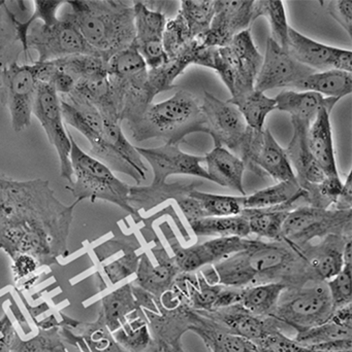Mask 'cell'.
I'll return each mask as SVG.
<instances>
[{
  "label": "cell",
  "mask_w": 352,
  "mask_h": 352,
  "mask_svg": "<svg viewBox=\"0 0 352 352\" xmlns=\"http://www.w3.org/2000/svg\"><path fill=\"white\" fill-rule=\"evenodd\" d=\"M60 202L48 180H14L0 175V250L10 260L27 254L41 268L70 256L68 237L74 208Z\"/></svg>",
  "instance_id": "1"
},
{
  "label": "cell",
  "mask_w": 352,
  "mask_h": 352,
  "mask_svg": "<svg viewBox=\"0 0 352 352\" xmlns=\"http://www.w3.org/2000/svg\"><path fill=\"white\" fill-rule=\"evenodd\" d=\"M217 285L244 289L265 283L302 287L315 278L304 256L287 242L258 239L247 250L212 265Z\"/></svg>",
  "instance_id": "2"
},
{
  "label": "cell",
  "mask_w": 352,
  "mask_h": 352,
  "mask_svg": "<svg viewBox=\"0 0 352 352\" xmlns=\"http://www.w3.org/2000/svg\"><path fill=\"white\" fill-rule=\"evenodd\" d=\"M66 4L70 12L62 19L72 23L105 61L134 43V6L114 0H76Z\"/></svg>",
  "instance_id": "3"
},
{
  "label": "cell",
  "mask_w": 352,
  "mask_h": 352,
  "mask_svg": "<svg viewBox=\"0 0 352 352\" xmlns=\"http://www.w3.org/2000/svg\"><path fill=\"white\" fill-rule=\"evenodd\" d=\"M130 129L136 142L157 138L165 144H180L189 134L206 133L202 102L190 91H178L167 100L151 103Z\"/></svg>",
  "instance_id": "4"
},
{
  "label": "cell",
  "mask_w": 352,
  "mask_h": 352,
  "mask_svg": "<svg viewBox=\"0 0 352 352\" xmlns=\"http://www.w3.org/2000/svg\"><path fill=\"white\" fill-rule=\"evenodd\" d=\"M148 66L134 43L107 62L110 84L120 120L128 127L136 124L152 103L148 87Z\"/></svg>",
  "instance_id": "5"
},
{
  "label": "cell",
  "mask_w": 352,
  "mask_h": 352,
  "mask_svg": "<svg viewBox=\"0 0 352 352\" xmlns=\"http://www.w3.org/2000/svg\"><path fill=\"white\" fill-rule=\"evenodd\" d=\"M70 136L72 142L70 158L74 177L70 184H66V190L72 192L79 202L85 199H89L92 203L96 200L107 201L117 205L134 219H141L140 213L128 202L130 186L120 180L101 161L85 153L74 142L72 133Z\"/></svg>",
  "instance_id": "6"
},
{
  "label": "cell",
  "mask_w": 352,
  "mask_h": 352,
  "mask_svg": "<svg viewBox=\"0 0 352 352\" xmlns=\"http://www.w3.org/2000/svg\"><path fill=\"white\" fill-rule=\"evenodd\" d=\"M264 61L252 39L251 30L243 31L222 47H210L208 67L220 76L231 97L254 90Z\"/></svg>",
  "instance_id": "7"
},
{
  "label": "cell",
  "mask_w": 352,
  "mask_h": 352,
  "mask_svg": "<svg viewBox=\"0 0 352 352\" xmlns=\"http://www.w3.org/2000/svg\"><path fill=\"white\" fill-rule=\"evenodd\" d=\"M334 312L326 281L312 280L302 287H287L270 318L296 331L324 324Z\"/></svg>",
  "instance_id": "8"
},
{
  "label": "cell",
  "mask_w": 352,
  "mask_h": 352,
  "mask_svg": "<svg viewBox=\"0 0 352 352\" xmlns=\"http://www.w3.org/2000/svg\"><path fill=\"white\" fill-rule=\"evenodd\" d=\"M351 210L322 209L303 205L291 210L281 230V240L295 248L329 235L351 236Z\"/></svg>",
  "instance_id": "9"
},
{
  "label": "cell",
  "mask_w": 352,
  "mask_h": 352,
  "mask_svg": "<svg viewBox=\"0 0 352 352\" xmlns=\"http://www.w3.org/2000/svg\"><path fill=\"white\" fill-rule=\"evenodd\" d=\"M39 62L6 66L0 72V102L8 109L12 129L21 132L31 125L39 86Z\"/></svg>",
  "instance_id": "10"
},
{
  "label": "cell",
  "mask_w": 352,
  "mask_h": 352,
  "mask_svg": "<svg viewBox=\"0 0 352 352\" xmlns=\"http://www.w3.org/2000/svg\"><path fill=\"white\" fill-rule=\"evenodd\" d=\"M27 51L37 54V62H50L74 55L101 56L83 38L76 27L59 19L52 25L35 21L29 27L26 37Z\"/></svg>",
  "instance_id": "11"
},
{
  "label": "cell",
  "mask_w": 352,
  "mask_h": 352,
  "mask_svg": "<svg viewBox=\"0 0 352 352\" xmlns=\"http://www.w3.org/2000/svg\"><path fill=\"white\" fill-rule=\"evenodd\" d=\"M163 234L173 252V258L181 273H194L204 267L216 264L233 254L247 250L258 240L241 237H219L204 243L183 248L167 223L161 226Z\"/></svg>",
  "instance_id": "12"
},
{
  "label": "cell",
  "mask_w": 352,
  "mask_h": 352,
  "mask_svg": "<svg viewBox=\"0 0 352 352\" xmlns=\"http://www.w3.org/2000/svg\"><path fill=\"white\" fill-rule=\"evenodd\" d=\"M245 168L262 176H270L275 182L296 179L285 148H281L268 128L262 131L249 128L238 156Z\"/></svg>",
  "instance_id": "13"
},
{
  "label": "cell",
  "mask_w": 352,
  "mask_h": 352,
  "mask_svg": "<svg viewBox=\"0 0 352 352\" xmlns=\"http://www.w3.org/2000/svg\"><path fill=\"white\" fill-rule=\"evenodd\" d=\"M32 115L39 120L47 134L50 144L55 148L59 158L60 176L72 182V163H70V132L66 131L62 117L61 101L53 87L39 82L37 96L33 104Z\"/></svg>",
  "instance_id": "14"
},
{
  "label": "cell",
  "mask_w": 352,
  "mask_h": 352,
  "mask_svg": "<svg viewBox=\"0 0 352 352\" xmlns=\"http://www.w3.org/2000/svg\"><path fill=\"white\" fill-rule=\"evenodd\" d=\"M202 111L206 133L212 138L214 146L229 148L238 156L249 130L239 109L231 103L205 92Z\"/></svg>",
  "instance_id": "15"
},
{
  "label": "cell",
  "mask_w": 352,
  "mask_h": 352,
  "mask_svg": "<svg viewBox=\"0 0 352 352\" xmlns=\"http://www.w3.org/2000/svg\"><path fill=\"white\" fill-rule=\"evenodd\" d=\"M315 70L296 61L272 37L267 41L266 54L254 89L265 93L271 89H299Z\"/></svg>",
  "instance_id": "16"
},
{
  "label": "cell",
  "mask_w": 352,
  "mask_h": 352,
  "mask_svg": "<svg viewBox=\"0 0 352 352\" xmlns=\"http://www.w3.org/2000/svg\"><path fill=\"white\" fill-rule=\"evenodd\" d=\"M134 27L136 37L134 45L146 62L148 69H154L167 61L163 49V32L167 16L161 10H153L146 1H134Z\"/></svg>",
  "instance_id": "17"
},
{
  "label": "cell",
  "mask_w": 352,
  "mask_h": 352,
  "mask_svg": "<svg viewBox=\"0 0 352 352\" xmlns=\"http://www.w3.org/2000/svg\"><path fill=\"white\" fill-rule=\"evenodd\" d=\"M287 52L299 63L315 70L337 69L352 72L351 50L322 45L289 26Z\"/></svg>",
  "instance_id": "18"
},
{
  "label": "cell",
  "mask_w": 352,
  "mask_h": 352,
  "mask_svg": "<svg viewBox=\"0 0 352 352\" xmlns=\"http://www.w3.org/2000/svg\"><path fill=\"white\" fill-rule=\"evenodd\" d=\"M138 154L150 164L153 170V186L167 182L171 175H191L210 180L206 169L202 166L205 157L194 156L182 152L179 144H165L158 148H136Z\"/></svg>",
  "instance_id": "19"
},
{
  "label": "cell",
  "mask_w": 352,
  "mask_h": 352,
  "mask_svg": "<svg viewBox=\"0 0 352 352\" xmlns=\"http://www.w3.org/2000/svg\"><path fill=\"white\" fill-rule=\"evenodd\" d=\"M253 3V0H215L214 16L203 45L225 47L236 35L250 29Z\"/></svg>",
  "instance_id": "20"
},
{
  "label": "cell",
  "mask_w": 352,
  "mask_h": 352,
  "mask_svg": "<svg viewBox=\"0 0 352 352\" xmlns=\"http://www.w3.org/2000/svg\"><path fill=\"white\" fill-rule=\"evenodd\" d=\"M151 252L156 260V265L152 264L146 252L141 254L136 279L132 283L148 292L157 299L172 289L181 272L173 256L167 254L158 239L154 240V246L151 248Z\"/></svg>",
  "instance_id": "21"
},
{
  "label": "cell",
  "mask_w": 352,
  "mask_h": 352,
  "mask_svg": "<svg viewBox=\"0 0 352 352\" xmlns=\"http://www.w3.org/2000/svg\"><path fill=\"white\" fill-rule=\"evenodd\" d=\"M93 252L105 275L99 283L101 287L103 285V289H107V283L115 285L121 283L138 270L141 254H136V248L132 242L107 240L93 248Z\"/></svg>",
  "instance_id": "22"
},
{
  "label": "cell",
  "mask_w": 352,
  "mask_h": 352,
  "mask_svg": "<svg viewBox=\"0 0 352 352\" xmlns=\"http://www.w3.org/2000/svg\"><path fill=\"white\" fill-rule=\"evenodd\" d=\"M293 134L289 146L285 148L296 178L304 190L318 186L324 182L327 176L318 166L308 148L307 134L312 122L301 118L291 117Z\"/></svg>",
  "instance_id": "23"
},
{
  "label": "cell",
  "mask_w": 352,
  "mask_h": 352,
  "mask_svg": "<svg viewBox=\"0 0 352 352\" xmlns=\"http://www.w3.org/2000/svg\"><path fill=\"white\" fill-rule=\"evenodd\" d=\"M196 312L212 320L223 330L247 339L256 344L264 338L269 331L280 324L274 318H260L250 314L240 304L215 311Z\"/></svg>",
  "instance_id": "24"
},
{
  "label": "cell",
  "mask_w": 352,
  "mask_h": 352,
  "mask_svg": "<svg viewBox=\"0 0 352 352\" xmlns=\"http://www.w3.org/2000/svg\"><path fill=\"white\" fill-rule=\"evenodd\" d=\"M351 236L329 235L318 244L293 248L304 256L315 278L327 283L344 267L343 248Z\"/></svg>",
  "instance_id": "25"
},
{
  "label": "cell",
  "mask_w": 352,
  "mask_h": 352,
  "mask_svg": "<svg viewBox=\"0 0 352 352\" xmlns=\"http://www.w3.org/2000/svg\"><path fill=\"white\" fill-rule=\"evenodd\" d=\"M330 111L322 109L308 130V148L327 177H339L333 144Z\"/></svg>",
  "instance_id": "26"
},
{
  "label": "cell",
  "mask_w": 352,
  "mask_h": 352,
  "mask_svg": "<svg viewBox=\"0 0 352 352\" xmlns=\"http://www.w3.org/2000/svg\"><path fill=\"white\" fill-rule=\"evenodd\" d=\"M207 173L211 182L221 186H227L237 190L241 196H246L243 186V175L245 164L243 161L223 146H214L205 156Z\"/></svg>",
  "instance_id": "27"
},
{
  "label": "cell",
  "mask_w": 352,
  "mask_h": 352,
  "mask_svg": "<svg viewBox=\"0 0 352 352\" xmlns=\"http://www.w3.org/2000/svg\"><path fill=\"white\" fill-rule=\"evenodd\" d=\"M190 331L204 341L210 352H260L256 343L223 330L196 311Z\"/></svg>",
  "instance_id": "28"
},
{
  "label": "cell",
  "mask_w": 352,
  "mask_h": 352,
  "mask_svg": "<svg viewBox=\"0 0 352 352\" xmlns=\"http://www.w3.org/2000/svg\"><path fill=\"white\" fill-rule=\"evenodd\" d=\"M338 98H328L315 92H296L293 90H284L277 95L276 109L289 113L291 117L301 118L307 121L313 122L322 109H328L332 113Z\"/></svg>",
  "instance_id": "29"
},
{
  "label": "cell",
  "mask_w": 352,
  "mask_h": 352,
  "mask_svg": "<svg viewBox=\"0 0 352 352\" xmlns=\"http://www.w3.org/2000/svg\"><path fill=\"white\" fill-rule=\"evenodd\" d=\"M202 47V43L196 39L181 55L167 59L159 67L148 70V87L153 99L159 93L175 88L174 82L176 78L181 76L188 66L191 64L196 65Z\"/></svg>",
  "instance_id": "30"
},
{
  "label": "cell",
  "mask_w": 352,
  "mask_h": 352,
  "mask_svg": "<svg viewBox=\"0 0 352 352\" xmlns=\"http://www.w3.org/2000/svg\"><path fill=\"white\" fill-rule=\"evenodd\" d=\"M302 199H293L279 206L262 209H244L243 215L248 221L250 234L272 241H281V230L287 215L297 208L298 202Z\"/></svg>",
  "instance_id": "31"
},
{
  "label": "cell",
  "mask_w": 352,
  "mask_h": 352,
  "mask_svg": "<svg viewBox=\"0 0 352 352\" xmlns=\"http://www.w3.org/2000/svg\"><path fill=\"white\" fill-rule=\"evenodd\" d=\"M196 182L192 184H161V186H130L128 202L130 206L138 212L141 209L148 211L154 208L157 205L174 199L177 202L182 197L187 196L191 190H196Z\"/></svg>",
  "instance_id": "32"
},
{
  "label": "cell",
  "mask_w": 352,
  "mask_h": 352,
  "mask_svg": "<svg viewBox=\"0 0 352 352\" xmlns=\"http://www.w3.org/2000/svg\"><path fill=\"white\" fill-rule=\"evenodd\" d=\"M116 342L128 352H157L148 320L141 308L130 314L125 322L112 333Z\"/></svg>",
  "instance_id": "33"
},
{
  "label": "cell",
  "mask_w": 352,
  "mask_h": 352,
  "mask_svg": "<svg viewBox=\"0 0 352 352\" xmlns=\"http://www.w3.org/2000/svg\"><path fill=\"white\" fill-rule=\"evenodd\" d=\"M138 308L132 293V283H130L103 296L101 300L99 312L110 332L114 333L123 324L126 318Z\"/></svg>",
  "instance_id": "34"
},
{
  "label": "cell",
  "mask_w": 352,
  "mask_h": 352,
  "mask_svg": "<svg viewBox=\"0 0 352 352\" xmlns=\"http://www.w3.org/2000/svg\"><path fill=\"white\" fill-rule=\"evenodd\" d=\"M300 90L318 93L328 98L342 99L352 92V74L330 69L310 74L300 85Z\"/></svg>",
  "instance_id": "35"
},
{
  "label": "cell",
  "mask_w": 352,
  "mask_h": 352,
  "mask_svg": "<svg viewBox=\"0 0 352 352\" xmlns=\"http://www.w3.org/2000/svg\"><path fill=\"white\" fill-rule=\"evenodd\" d=\"M287 285L282 283H265L241 289L240 305L260 318H270L278 304Z\"/></svg>",
  "instance_id": "36"
},
{
  "label": "cell",
  "mask_w": 352,
  "mask_h": 352,
  "mask_svg": "<svg viewBox=\"0 0 352 352\" xmlns=\"http://www.w3.org/2000/svg\"><path fill=\"white\" fill-rule=\"evenodd\" d=\"M227 102L239 109L248 127L256 131L265 129V122L271 111L276 109L275 99L267 96L265 93L254 90L231 97Z\"/></svg>",
  "instance_id": "37"
},
{
  "label": "cell",
  "mask_w": 352,
  "mask_h": 352,
  "mask_svg": "<svg viewBox=\"0 0 352 352\" xmlns=\"http://www.w3.org/2000/svg\"><path fill=\"white\" fill-rule=\"evenodd\" d=\"M306 192L296 179L277 182L275 186L244 196V209H262L285 204L293 199H305Z\"/></svg>",
  "instance_id": "38"
},
{
  "label": "cell",
  "mask_w": 352,
  "mask_h": 352,
  "mask_svg": "<svg viewBox=\"0 0 352 352\" xmlns=\"http://www.w3.org/2000/svg\"><path fill=\"white\" fill-rule=\"evenodd\" d=\"M192 232L198 237H241L250 235L247 219L236 217H204L189 221Z\"/></svg>",
  "instance_id": "39"
},
{
  "label": "cell",
  "mask_w": 352,
  "mask_h": 352,
  "mask_svg": "<svg viewBox=\"0 0 352 352\" xmlns=\"http://www.w3.org/2000/svg\"><path fill=\"white\" fill-rule=\"evenodd\" d=\"M103 136L105 142L112 148L132 167L136 173L146 179V165L143 162V158L136 151V146H132L124 135L120 122L103 121Z\"/></svg>",
  "instance_id": "40"
},
{
  "label": "cell",
  "mask_w": 352,
  "mask_h": 352,
  "mask_svg": "<svg viewBox=\"0 0 352 352\" xmlns=\"http://www.w3.org/2000/svg\"><path fill=\"white\" fill-rule=\"evenodd\" d=\"M194 39L202 41L215 14V0H184L179 10Z\"/></svg>",
  "instance_id": "41"
},
{
  "label": "cell",
  "mask_w": 352,
  "mask_h": 352,
  "mask_svg": "<svg viewBox=\"0 0 352 352\" xmlns=\"http://www.w3.org/2000/svg\"><path fill=\"white\" fill-rule=\"evenodd\" d=\"M265 16L270 23L272 38L287 51L289 25L287 22L284 3L281 0H260L254 1L252 22Z\"/></svg>",
  "instance_id": "42"
},
{
  "label": "cell",
  "mask_w": 352,
  "mask_h": 352,
  "mask_svg": "<svg viewBox=\"0 0 352 352\" xmlns=\"http://www.w3.org/2000/svg\"><path fill=\"white\" fill-rule=\"evenodd\" d=\"M352 338V327L344 326L333 320L306 330L298 331L293 340L301 346L311 349L316 345L332 341L347 340Z\"/></svg>",
  "instance_id": "43"
},
{
  "label": "cell",
  "mask_w": 352,
  "mask_h": 352,
  "mask_svg": "<svg viewBox=\"0 0 352 352\" xmlns=\"http://www.w3.org/2000/svg\"><path fill=\"white\" fill-rule=\"evenodd\" d=\"M189 196L200 202L205 217H236L244 210V196H225L196 190H191Z\"/></svg>",
  "instance_id": "44"
},
{
  "label": "cell",
  "mask_w": 352,
  "mask_h": 352,
  "mask_svg": "<svg viewBox=\"0 0 352 352\" xmlns=\"http://www.w3.org/2000/svg\"><path fill=\"white\" fill-rule=\"evenodd\" d=\"M196 39H194L182 14L178 12L175 19L167 20L163 32V49L167 59L183 54Z\"/></svg>",
  "instance_id": "45"
},
{
  "label": "cell",
  "mask_w": 352,
  "mask_h": 352,
  "mask_svg": "<svg viewBox=\"0 0 352 352\" xmlns=\"http://www.w3.org/2000/svg\"><path fill=\"white\" fill-rule=\"evenodd\" d=\"M66 349L59 327L43 330L29 340H22L17 334L10 352H62Z\"/></svg>",
  "instance_id": "46"
},
{
  "label": "cell",
  "mask_w": 352,
  "mask_h": 352,
  "mask_svg": "<svg viewBox=\"0 0 352 352\" xmlns=\"http://www.w3.org/2000/svg\"><path fill=\"white\" fill-rule=\"evenodd\" d=\"M334 310L351 305L352 302V265H344L341 272L327 281Z\"/></svg>",
  "instance_id": "47"
},
{
  "label": "cell",
  "mask_w": 352,
  "mask_h": 352,
  "mask_svg": "<svg viewBox=\"0 0 352 352\" xmlns=\"http://www.w3.org/2000/svg\"><path fill=\"white\" fill-rule=\"evenodd\" d=\"M41 269L33 256L20 254L12 260V271L17 285L29 289L37 279V271Z\"/></svg>",
  "instance_id": "48"
},
{
  "label": "cell",
  "mask_w": 352,
  "mask_h": 352,
  "mask_svg": "<svg viewBox=\"0 0 352 352\" xmlns=\"http://www.w3.org/2000/svg\"><path fill=\"white\" fill-rule=\"evenodd\" d=\"M329 14L344 28L352 37V1L351 0H329L320 1Z\"/></svg>",
  "instance_id": "49"
},
{
  "label": "cell",
  "mask_w": 352,
  "mask_h": 352,
  "mask_svg": "<svg viewBox=\"0 0 352 352\" xmlns=\"http://www.w3.org/2000/svg\"><path fill=\"white\" fill-rule=\"evenodd\" d=\"M177 204L183 212L184 217L187 219L188 223L196 221V219H204L205 215L200 202L196 199L192 198L189 195L179 199L177 201Z\"/></svg>",
  "instance_id": "50"
},
{
  "label": "cell",
  "mask_w": 352,
  "mask_h": 352,
  "mask_svg": "<svg viewBox=\"0 0 352 352\" xmlns=\"http://www.w3.org/2000/svg\"><path fill=\"white\" fill-rule=\"evenodd\" d=\"M18 333L8 316L0 320V352L12 351L14 338Z\"/></svg>",
  "instance_id": "51"
},
{
  "label": "cell",
  "mask_w": 352,
  "mask_h": 352,
  "mask_svg": "<svg viewBox=\"0 0 352 352\" xmlns=\"http://www.w3.org/2000/svg\"><path fill=\"white\" fill-rule=\"evenodd\" d=\"M352 208V173H349L346 182L343 184L342 190L332 209L336 210H351Z\"/></svg>",
  "instance_id": "52"
},
{
  "label": "cell",
  "mask_w": 352,
  "mask_h": 352,
  "mask_svg": "<svg viewBox=\"0 0 352 352\" xmlns=\"http://www.w3.org/2000/svg\"><path fill=\"white\" fill-rule=\"evenodd\" d=\"M21 53H24L22 49L0 50V72L6 66L18 62V58Z\"/></svg>",
  "instance_id": "53"
},
{
  "label": "cell",
  "mask_w": 352,
  "mask_h": 352,
  "mask_svg": "<svg viewBox=\"0 0 352 352\" xmlns=\"http://www.w3.org/2000/svg\"><path fill=\"white\" fill-rule=\"evenodd\" d=\"M343 262L344 265H352V242L351 239L345 243L343 248Z\"/></svg>",
  "instance_id": "54"
},
{
  "label": "cell",
  "mask_w": 352,
  "mask_h": 352,
  "mask_svg": "<svg viewBox=\"0 0 352 352\" xmlns=\"http://www.w3.org/2000/svg\"><path fill=\"white\" fill-rule=\"evenodd\" d=\"M313 352H352V351H313Z\"/></svg>",
  "instance_id": "55"
},
{
  "label": "cell",
  "mask_w": 352,
  "mask_h": 352,
  "mask_svg": "<svg viewBox=\"0 0 352 352\" xmlns=\"http://www.w3.org/2000/svg\"><path fill=\"white\" fill-rule=\"evenodd\" d=\"M62 352H68V349H64V351H62Z\"/></svg>",
  "instance_id": "56"
}]
</instances>
